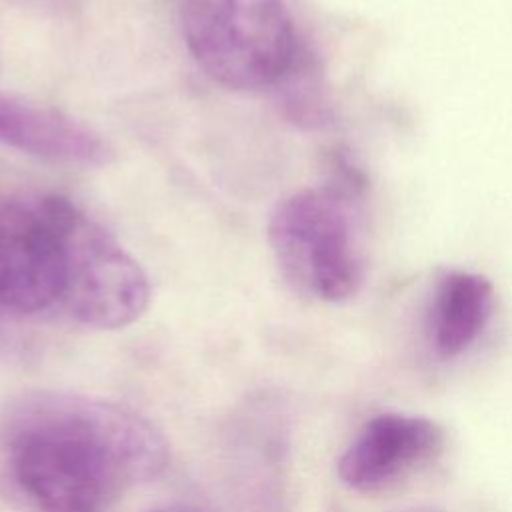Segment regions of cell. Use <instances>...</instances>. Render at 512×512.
Here are the masks:
<instances>
[{
    "label": "cell",
    "instance_id": "6da1fadb",
    "mask_svg": "<svg viewBox=\"0 0 512 512\" xmlns=\"http://www.w3.org/2000/svg\"><path fill=\"white\" fill-rule=\"evenodd\" d=\"M168 460L160 430L110 400L26 390L0 408V486L30 512H106Z\"/></svg>",
    "mask_w": 512,
    "mask_h": 512
},
{
    "label": "cell",
    "instance_id": "7a4b0ae2",
    "mask_svg": "<svg viewBox=\"0 0 512 512\" xmlns=\"http://www.w3.org/2000/svg\"><path fill=\"white\" fill-rule=\"evenodd\" d=\"M362 172L334 154L330 178L282 198L268 220V244L286 282L300 294L338 304L354 298L366 278L354 204Z\"/></svg>",
    "mask_w": 512,
    "mask_h": 512
},
{
    "label": "cell",
    "instance_id": "3957f363",
    "mask_svg": "<svg viewBox=\"0 0 512 512\" xmlns=\"http://www.w3.org/2000/svg\"><path fill=\"white\" fill-rule=\"evenodd\" d=\"M60 260V300L70 318L94 330L136 322L150 304V282L138 260L78 204L36 196Z\"/></svg>",
    "mask_w": 512,
    "mask_h": 512
},
{
    "label": "cell",
    "instance_id": "277c9868",
    "mask_svg": "<svg viewBox=\"0 0 512 512\" xmlns=\"http://www.w3.org/2000/svg\"><path fill=\"white\" fill-rule=\"evenodd\" d=\"M180 26L198 66L230 90L276 86L302 50L284 0H180Z\"/></svg>",
    "mask_w": 512,
    "mask_h": 512
},
{
    "label": "cell",
    "instance_id": "5b68a950",
    "mask_svg": "<svg viewBox=\"0 0 512 512\" xmlns=\"http://www.w3.org/2000/svg\"><path fill=\"white\" fill-rule=\"evenodd\" d=\"M444 450L438 422L382 412L364 422L336 462L338 478L356 492H382L428 468Z\"/></svg>",
    "mask_w": 512,
    "mask_h": 512
},
{
    "label": "cell",
    "instance_id": "8992f818",
    "mask_svg": "<svg viewBox=\"0 0 512 512\" xmlns=\"http://www.w3.org/2000/svg\"><path fill=\"white\" fill-rule=\"evenodd\" d=\"M60 300L54 232L36 198L0 192V308L34 314Z\"/></svg>",
    "mask_w": 512,
    "mask_h": 512
},
{
    "label": "cell",
    "instance_id": "52a82bcc",
    "mask_svg": "<svg viewBox=\"0 0 512 512\" xmlns=\"http://www.w3.org/2000/svg\"><path fill=\"white\" fill-rule=\"evenodd\" d=\"M0 142L62 166L100 168L114 160V148L92 126L58 108L2 92Z\"/></svg>",
    "mask_w": 512,
    "mask_h": 512
},
{
    "label": "cell",
    "instance_id": "ba28073f",
    "mask_svg": "<svg viewBox=\"0 0 512 512\" xmlns=\"http://www.w3.org/2000/svg\"><path fill=\"white\" fill-rule=\"evenodd\" d=\"M494 314V286L476 272H444L426 310V340L440 360L466 354L484 334Z\"/></svg>",
    "mask_w": 512,
    "mask_h": 512
},
{
    "label": "cell",
    "instance_id": "9c48e42d",
    "mask_svg": "<svg viewBox=\"0 0 512 512\" xmlns=\"http://www.w3.org/2000/svg\"><path fill=\"white\" fill-rule=\"evenodd\" d=\"M276 86L278 102L292 122L304 128H320L330 122L322 72L318 60L306 46H302L298 58Z\"/></svg>",
    "mask_w": 512,
    "mask_h": 512
},
{
    "label": "cell",
    "instance_id": "30bf717a",
    "mask_svg": "<svg viewBox=\"0 0 512 512\" xmlns=\"http://www.w3.org/2000/svg\"><path fill=\"white\" fill-rule=\"evenodd\" d=\"M144 512H204L194 504H186V502H164V504H156Z\"/></svg>",
    "mask_w": 512,
    "mask_h": 512
},
{
    "label": "cell",
    "instance_id": "8fae6325",
    "mask_svg": "<svg viewBox=\"0 0 512 512\" xmlns=\"http://www.w3.org/2000/svg\"><path fill=\"white\" fill-rule=\"evenodd\" d=\"M412 512H430V510H412Z\"/></svg>",
    "mask_w": 512,
    "mask_h": 512
}]
</instances>
